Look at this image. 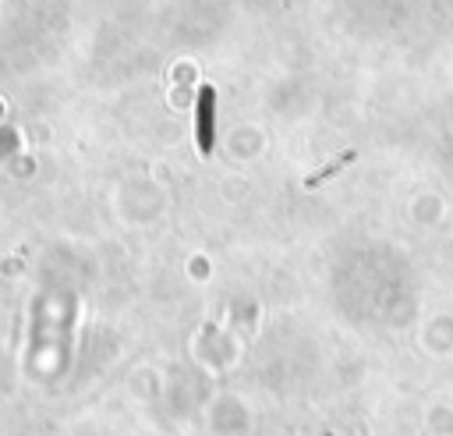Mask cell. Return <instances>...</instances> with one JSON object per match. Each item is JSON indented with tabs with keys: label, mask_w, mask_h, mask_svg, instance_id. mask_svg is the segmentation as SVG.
Here are the masks:
<instances>
[{
	"label": "cell",
	"mask_w": 453,
	"mask_h": 436,
	"mask_svg": "<svg viewBox=\"0 0 453 436\" xmlns=\"http://www.w3.org/2000/svg\"><path fill=\"white\" fill-rule=\"evenodd\" d=\"M212 124H216V92L212 85H202L195 96V138L198 152H212Z\"/></svg>",
	"instance_id": "cell-1"
}]
</instances>
